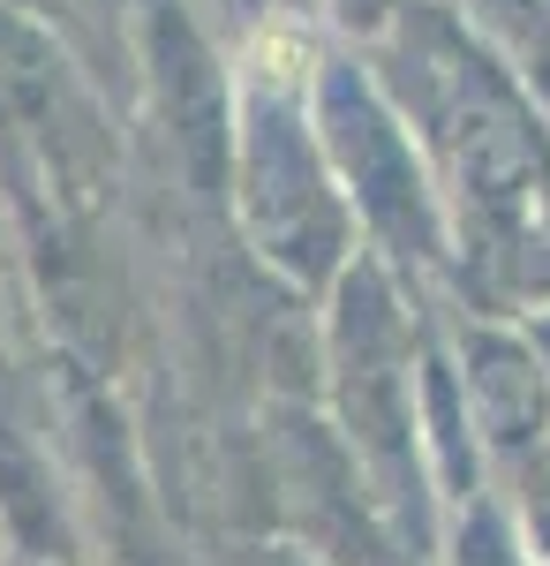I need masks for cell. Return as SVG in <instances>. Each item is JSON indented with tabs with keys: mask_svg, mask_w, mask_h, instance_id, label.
I'll list each match as a JSON object with an SVG mask.
<instances>
[{
	"mask_svg": "<svg viewBox=\"0 0 550 566\" xmlns=\"http://www.w3.org/2000/svg\"><path fill=\"white\" fill-rule=\"evenodd\" d=\"M475 392H483V416L498 438H528L536 423V370L512 348H475Z\"/></svg>",
	"mask_w": 550,
	"mask_h": 566,
	"instance_id": "cell-5",
	"label": "cell"
},
{
	"mask_svg": "<svg viewBox=\"0 0 550 566\" xmlns=\"http://www.w3.org/2000/svg\"><path fill=\"white\" fill-rule=\"evenodd\" d=\"M325 136H332V151H339V167H347V181H355V197H362V212L378 219V227H392V234H423L415 159H408L400 129L384 122V106L347 69L325 76Z\"/></svg>",
	"mask_w": 550,
	"mask_h": 566,
	"instance_id": "cell-3",
	"label": "cell"
},
{
	"mask_svg": "<svg viewBox=\"0 0 550 566\" xmlns=\"http://www.w3.org/2000/svg\"><path fill=\"white\" fill-rule=\"evenodd\" d=\"M339 340H347V416H355V431L370 438V446H400V370H392V303L378 295V280H355L347 287V325H339Z\"/></svg>",
	"mask_w": 550,
	"mask_h": 566,
	"instance_id": "cell-4",
	"label": "cell"
},
{
	"mask_svg": "<svg viewBox=\"0 0 550 566\" xmlns=\"http://www.w3.org/2000/svg\"><path fill=\"white\" fill-rule=\"evenodd\" d=\"M0 114L15 144H31L53 181H84L98 167V129H91L76 84L61 76V61L31 31L0 23Z\"/></svg>",
	"mask_w": 550,
	"mask_h": 566,
	"instance_id": "cell-2",
	"label": "cell"
},
{
	"mask_svg": "<svg viewBox=\"0 0 550 566\" xmlns=\"http://www.w3.org/2000/svg\"><path fill=\"white\" fill-rule=\"evenodd\" d=\"M250 219L256 234L272 242V258L295 264L302 280L309 272H325L339 250V212L332 197H325V175H317V159L302 151L295 122L272 106V98H256L250 106Z\"/></svg>",
	"mask_w": 550,
	"mask_h": 566,
	"instance_id": "cell-1",
	"label": "cell"
},
{
	"mask_svg": "<svg viewBox=\"0 0 550 566\" xmlns=\"http://www.w3.org/2000/svg\"><path fill=\"white\" fill-rule=\"evenodd\" d=\"M256 566H295V559H256Z\"/></svg>",
	"mask_w": 550,
	"mask_h": 566,
	"instance_id": "cell-8",
	"label": "cell"
},
{
	"mask_svg": "<svg viewBox=\"0 0 550 566\" xmlns=\"http://www.w3.org/2000/svg\"><path fill=\"white\" fill-rule=\"evenodd\" d=\"M461 552H467V566H512V544L498 536V522H475Z\"/></svg>",
	"mask_w": 550,
	"mask_h": 566,
	"instance_id": "cell-6",
	"label": "cell"
},
{
	"mask_svg": "<svg viewBox=\"0 0 550 566\" xmlns=\"http://www.w3.org/2000/svg\"><path fill=\"white\" fill-rule=\"evenodd\" d=\"M347 15H355V23H378V15H384V0H347Z\"/></svg>",
	"mask_w": 550,
	"mask_h": 566,
	"instance_id": "cell-7",
	"label": "cell"
}]
</instances>
